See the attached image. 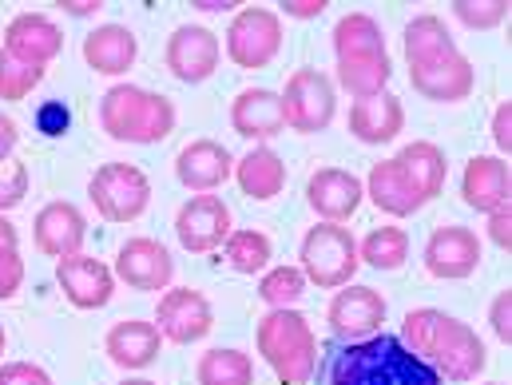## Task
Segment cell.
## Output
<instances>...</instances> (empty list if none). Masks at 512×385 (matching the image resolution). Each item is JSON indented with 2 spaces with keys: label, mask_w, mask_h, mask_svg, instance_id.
I'll use <instances>...</instances> for the list:
<instances>
[{
  "label": "cell",
  "mask_w": 512,
  "mask_h": 385,
  "mask_svg": "<svg viewBox=\"0 0 512 385\" xmlns=\"http://www.w3.org/2000/svg\"><path fill=\"white\" fill-rule=\"evenodd\" d=\"M489 385H501V382H489Z\"/></svg>",
  "instance_id": "cell-51"
},
{
  "label": "cell",
  "mask_w": 512,
  "mask_h": 385,
  "mask_svg": "<svg viewBox=\"0 0 512 385\" xmlns=\"http://www.w3.org/2000/svg\"><path fill=\"white\" fill-rule=\"evenodd\" d=\"M112 274L120 282H128L131 290H167L171 278H175V258L163 243L139 235V239H128L116 251V270Z\"/></svg>",
  "instance_id": "cell-18"
},
{
  "label": "cell",
  "mask_w": 512,
  "mask_h": 385,
  "mask_svg": "<svg viewBox=\"0 0 512 385\" xmlns=\"http://www.w3.org/2000/svg\"><path fill=\"white\" fill-rule=\"evenodd\" d=\"M28 183H32V179H28V167H24V163H12L8 171H0V215L24 203Z\"/></svg>",
  "instance_id": "cell-38"
},
{
  "label": "cell",
  "mask_w": 512,
  "mask_h": 385,
  "mask_svg": "<svg viewBox=\"0 0 512 385\" xmlns=\"http://www.w3.org/2000/svg\"><path fill=\"white\" fill-rule=\"evenodd\" d=\"M235 179H239L243 195H251L255 203H266V199L282 195V187H286V163H282L278 151H270L266 143H258L243 159H235Z\"/></svg>",
  "instance_id": "cell-29"
},
{
  "label": "cell",
  "mask_w": 512,
  "mask_h": 385,
  "mask_svg": "<svg viewBox=\"0 0 512 385\" xmlns=\"http://www.w3.org/2000/svg\"><path fill=\"white\" fill-rule=\"evenodd\" d=\"M401 346L409 354H417L421 362H429L449 382H477V374L489 366V350H485L481 334L469 322H461L437 306H421V310L405 314Z\"/></svg>",
  "instance_id": "cell-1"
},
{
  "label": "cell",
  "mask_w": 512,
  "mask_h": 385,
  "mask_svg": "<svg viewBox=\"0 0 512 385\" xmlns=\"http://www.w3.org/2000/svg\"><path fill=\"white\" fill-rule=\"evenodd\" d=\"M461 199L481 215L512 203V167L501 155H473L461 175Z\"/></svg>",
  "instance_id": "cell-20"
},
{
  "label": "cell",
  "mask_w": 512,
  "mask_h": 385,
  "mask_svg": "<svg viewBox=\"0 0 512 385\" xmlns=\"http://www.w3.org/2000/svg\"><path fill=\"white\" fill-rule=\"evenodd\" d=\"M338 385H437V374L401 342L374 334L358 342V350H346Z\"/></svg>",
  "instance_id": "cell-4"
},
{
  "label": "cell",
  "mask_w": 512,
  "mask_h": 385,
  "mask_svg": "<svg viewBox=\"0 0 512 385\" xmlns=\"http://www.w3.org/2000/svg\"><path fill=\"white\" fill-rule=\"evenodd\" d=\"M421 258H425V270H429L433 278L457 282V278L477 274V266H481V239H477V231L449 223V227H437V231L425 239Z\"/></svg>",
  "instance_id": "cell-13"
},
{
  "label": "cell",
  "mask_w": 512,
  "mask_h": 385,
  "mask_svg": "<svg viewBox=\"0 0 512 385\" xmlns=\"http://www.w3.org/2000/svg\"><path fill=\"white\" fill-rule=\"evenodd\" d=\"M282 12L290 20H314L326 12V0H282Z\"/></svg>",
  "instance_id": "cell-44"
},
{
  "label": "cell",
  "mask_w": 512,
  "mask_h": 385,
  "mask_svg": "<svg viewBox=\"0 0 512 385\" xmlns=\"http://www.w3.org/2000/svg\"><path fill=\"white\" fill-rule=\"evenodd\" d=\"M401 128H405V108H401V100L393 92H378L370 100H354V108H350V135L358 143L378 147V143L397 139Z\"/></svg>",
  "instance_id": "cell-26"
},
{
  "label": "cell",
  "mask_w": 512,
  "mask_h": 385,
  "mask_svg": "<svg viewBox=\"0 0 512 385\" xmlns=\"http://www.w3.org/2000/svg\"><path fill=\"white\" fill-rule=\"evenodd\" d=\"M223 251H227V262H231L239 274H262V270L270 266V258H274L270 239H266L262 231H255V227L231 231L227 243H223Z\"/></svg>",
  "instance_id": "cell-34"
},
{
  "label": "cell",
  "mask_w": 512,
  "mask_h": 385,
  "mask_svg": "<svg viewBox=\"0 0 512 385\" xmlns=\"http://www.w3.org/2000/svg\"><path fill=\"white\" fill-rule=\"evenodd\" d=\"M493 143H497V151L512 155V100L493 112Z\"/></svg>",
  "instance_id": "cell-43"
},
{
  "label": "cell",
  "mask_w": 512,
  "mask_h": 385,
  "mask_svg": "<svg viewBox=\"0 0 512 385\" xmlns=\"http://www.w3.org/2000/svg\"><path fill=\"white\" fill-rule=\"evenodd\" d=\"M24 282V258L16 247H0V302H8Z\"/></svg>",
  "instance_id": "cell-39"
},
{
  "label": "cell",
  "mask_w": 512,
  "mask_h": 385,
  "mask_svg": "<svg viewBox=\"0 0 512 385\" xmlns=\"http://www.w3.org/2000/svg\"><path fill=\"white\" fill-rule=\"evenodd\" d=\"M366 187V195H370V203L385 211V215H393V219H405V215H417L421 207H425V199L409 187V179L397 171V163L393 159H385V163H374L370 167V179L362 183Z\"/></svg>",
  "instance_id": "cell-28"
},
{
  "label": "cell",
  "mask_w": 512,
  "mask_h": 385,
  "mask_svg": "<svg viewBox=\"0 0 512 385\" xmlns=\"http://www.w3.org/2000/svg\"><path fill=\"white\" fill-rule=\"evenodd\" d=\"M0 48H4L8 56L24 60V64L48 68V64L60 56V48H64V32H60V24H56L52 16H44V12H20V16L8 20Z\"/></svg>",
  "instance_id": "cell-14"
},
{
  "label": "cell",
  "mask_w": 512,
  "mask_h": 385,
  "mask_svg": "<svg viewBox=\"0 0 512 385\" xmlns=\"http://www.w3.org/2000/svg\"><path fill=\"white\" fill-rule=\"evenodd\" d=\"M358 258L374 270H401L409 258V235L401 227H374L358 243Z\"/></svg>",
  "instance_id": "cell-33"
},
{
  "label": "cell",
  "mask_w": 512,
  "mask_h": 385,
  "mask_svg": "<svg viewBox=\"0 0 512 385\" xmlns=\"http://www.w3.org/2000/svg\"><path fill=\"white\" fill-rule=\"evenodd\" d=\"M60 8H64L68 16H96L104 4H100V0H64Z\"/></svg>",
  "instance_id": "cell-46"
},
{
  "label": "cell",
  "mask_w": 512,
  "mask_h": 385,
  "mask_svg": "<svg viewBox=\"0 0 512 385\" xmlns=\"http://www.w3.org/2000/svg\"><path fill=\"white\" fill-rule=\"evenodd\" d=\"M219 60H223V44L203 24H179L167 36L163 64H167V72L179 84H203V80H211L215 68H219Z\"/></svg>",
  "instance_id": "cell-9"
},
{
  "label": "cell",
  "mask_w": 512,
  "mask_h": 385,
  "mask_svg": "<svg viewBox=\"0 0 512 385\" xmlns=\"http://www.w3.org/2000/svg\"><path fill=\"white\" fill-rule=\"evenodd\" d=\"M255 346L262 362L278 374V382L306 385L314 378L318 366V338L306 322V314H298L294 306L286 310H270L255 330Z\"/></svg>",
  "instance_id": "cell-3"
},
{
  "label": "cell",
  "mask_w": 512,
  "mask_h": 385,
  "mask_svg": "<svg viewBox=\"0 0 512 385\" xmlns=\"http://www.w3.org/2000/svg\"><path fill=\"white\" fill-rule=\"evenodd\" d=\"M453 16L465 24V28H497L505 16H509V0H457L453 4Z\"/></svg>",
  "instance_id": "cell-37"
},
{
  "label": "cell",
  "mask_w": 512,
  "mask_h": 385,
  "mask_svg": "<svg viewBox=\"0 0 512 385\" xmlns=\"http://www.w3.org/2000/svg\"><path fill=\"white\" fill-rule=\"evenodd\" d=\"M362 199H366L362 179L342 167H322L306 183V203L322 223H346L362 207Z\"/></svg>",
  "instance_id": "cell-16"
},
{
  "label": "cell",
  "mask_w": 512,
  "mask_h": 385,
  "mask_svg": "<svg viewBox=\"0 0 512 385\" xmlns=\"http://www.w3.org/2000/svg\"><path fill=\"white\" fill-rule=\"evenodd\" d=\"M282 100V116H286V128L298 131V135H318L334 124V112H338V92H334V80L318 68H298L290 80H286V92L278 96Z\"/></svg>",
  "instance_id": "cell-6"
},
{
  "label": "cell",
  "mask_w": 512,
  "mask_h": 385,
  "mask_svg": "<svg viewBox=\"0 0 512 385\" xmlns=\"http://www.w3.org/2000/svg\"><path fill=\"white\" fill-rule=\"evenodd\" d=\"M0 385H52V378L32 362H8L0 366Z\"/></svg>",
  "instance_id": "cell-41"
},
{
  "label": "cell",
  "mask_w": 512,
  "mask_h": 385,
  "mask_svg": "<svg viewBox=\"0 0 512 385\" xmlns=\"http://www.w3.org/2000/svg\"><path fill=\"white\" fill-rule=\"evenodd\" d=\"M120 385H155V382H147V378H128V382H120Z\"/></svg>",
  "instance_id": "cell-49"
},
{
  "label": "cell",
  "mask_w": 512,
  "mask_h": 385,
  "mask_svg": "<svg viewBox=\"0 0 512 385\" xmlns=\"http://www.w3.org/2000/svg\"><path fill=\"white\" fill-rule=\"evenodd\" d=\"M334 80H338V88H346L354 100L378 96V92H385V84L393 80L389 52H378V56H342L338 68H334Z\"/></svg>",
  "instance_id": "cell-30"
},
{
  "label": "cell",
  "mask_w": 512,
  "mask_h": 385,
  "mask_svg": "<svg viewBox=\"0 0 512 385\" xmlns=\"http://www.w3.org/2000/svg\"><path fill=\"white\" fill-rule=\"evenodd\" d=\"M88 199L100 219L108 223H131L151 203V183L135 163H104L88 179Z\"/></svg>",
  "instance_id": "cell-7"
},
{
  "label": "cell",
  "mask_w": 512,
  "mask_h": 385,
  "mask_svg": "<svg viewBox=\"0 0 512 385\" xmlns=\"http://www.w3.org/2000/svg\"><path fill=\"white\" fill-rule=\"evenodd\" d=\"M231 207L219 195H191L175 215V239L191 255H207L231 235Z\"/></svg>",
  "instance_id": "cell-12"
},
{
  "label": "cell",
  "mask_w": 512,
  "mask_h": 385,
  "mask_svg": "<svg viewBox=\"0 0 512 385\" xmlns=\"http://www.w3.org/2000/svg\"><path fill=\"white\" fill-rule=\"evenodd\" d=\"M215 326V314H211V302L191 290V286H167L159 306H155V330L163 334V342H175V346H191L199 338H207Z\"/></svg>",
  "instance_id": "cell-10"
},
{
  "label": "cell",
  "mask_w": 512,
  "mask_h": 385,
  "mask_svg": "<svg viewBox=\"0 0 512 385\" xmlns=\"http://www.w3.org/2000/svg\"><path fill=\"white\" fill-rule=\"evenodd\" d=\"M56 282L64 290V298L76 310H100L112 302L116 294V274L92 255H72L56 262Z\"/></svg>",
  "instance_id": "cell-17"
},
{
  "label": "cell",
  "mask_w": 512,
  "mask_h": 385,
  "mask_svg": "<svg viewBox=\"0 0 512 385\" xmlns=\"http://www.w3.org/2000/svg\"><path fill=\"white\" fill-rule=\"evenodd\" d=\"M175 175L187 191L195 195H211L215 187H223L235 175V155L219 143V139H191L179 155H175Z\"/></svg>",
  "instance_id": "cell-19"
},
{
  "label": "cell",
  "mask_w": 512,
  "mask_h": 385,
  "mask_svg": "<svg viewBox=\"0 0 512 385\" xmlns=\"http://www.w3.org/2000/svg\"><path fill=\"white\" fill-rule=\"evenodd\" d=\"M282 52V16L270 12V8H243L235 12L231 28H227V56L255 72L266 68L274 56Z\"/></svg>",
  "instance_id": "cell-8"
},
{
  "label": "cell",
  "mask_w": 512,
  "mask_h": 385,
  "mask_svg": "<svg viewBox=\"0 0 512 385\" xmlns=\"http://www.w3.org/2000/svg\"><path fill=\"white\" fill-rule=\"evenodd\" d=\"M195 382L199 385H255V362L243 350H207L195 366Z\"/></svg>",
  "instance_id": "cell-32"
},
{
  "label": "cell",
  "mask_w": 512,
  "mask_h": 385,
  "mask_svg": "<svg viewBox=\"0 0 512 385\" xmlns=\"http://www.w3.org/2000/svg\"><path fill=\"white\" fill-rule=\"evenodd\" d=\"M489 326H493V334L509 346L512 342V290H501V294L493 298V306H489Z\"/></svg>",
  "instance_id": "cell-40"
},
{
  "label": "cell",
  "mask_w": 512,
  "mask_h": 385,
  "mask_svg": "<svg viewBox=\"0 0 512 385\" xmlns=\"http://www.w3.org/2000/svg\"><path fill=\"white\" fill-rule=\"evenodd\" d=\"M298 258H302V274L306 282L322 286V290H342L354 282L362 258H358V239L350 235V227L342 223H314L306 235H302V247H298Z\"/></svg>",
  "instance_id": "cell-5"
},
{
  "label": "cell",
  "mask_w": 512,
  "mask_h": 385,
  "mask_svg": "<svg viewBox=\"0 0 512 385\" xmlns=\"http://www.w3.org/2000/svg\"><path fill=\"white\" fill-rule=\"evenodd\" d=\"M159 350H163V334L155 330V322H143V318L116 322L104 338V354L120 370H147L159 358Z\"/></svg>",
  "instance_id": "cell-22"
},
{
  "label": "cell",
  "mask_w": 512,
  "mask_h": 385,
  "mask_svg": "<svg viewBox=\"0 0 512 385\" xmlns=\"http://www.w3.org/2000/svg\"><path fill=\"white\" fill-rule=\"evenodd\" d=\"M84 239H88V219H84V211L76 203L56 199V203L40 207V215L32 223V243H36L40 255L56 258V262L72 258L80 255Z\"/></svg>",
  "instance_id": "cell-15"
},
{
  "label": "cell",
  "mask_w": 512,
  "mask_h": 385,
  "mask_svg": "<svg viewBox=\"0 0 512 385\" xmlns=\"http://www.w3.org/2000/svg\"><path fill=\"white\" fill-rule=\"evenodd\" d=\"M453 52H461V48H457V40H453V32H449V24L441 16L421 12V16H413L405 24V60H409V72L413 68H425V64H437V60H445Z\"/></svg>",
  "instance_id": "cell-27"
},
{
  "label": "cell",
  "mask_w": 512,
  "mask_h": 385,
  "mask_svg": "<svg viewBox=\"0 0 512 385\" xmlns=\"http://www.w3.org/2000/svg\"><path fill=\"white\" fill-rule=\"evenodd\" d=\"M330 40H334L338 60L342 56H378V52H385V32L370 12H346L334 24V36Z\"/></svg>",
  "instance_id": "cell-31"
},
{
  "label": "cell",
  "mask_w": 512,
  "mask_h": 385,
  "mask_svg": "<svg viewBox=\"0 0 512 385\" xmlns=\"http://www.w3.org/2000/svg\"><path fill=\"white\" fill-rule=\"evenodd\" d=\"M195 8H199V12H231L235 0H195Z\"/></svg>",
  "instance_id": "cell-47"
},
{
  "label": "cell",
  "mask_w": 512,
  "mask_h": 385,
  "mask_svg": "<svg viewBox=\"0 0 512 385\" xmlns=\"http://www.w3.org/2000/svg\"><path fill=\"white\" fill-rule=\"evenodd\" d=\"M409 84L417 96H425L429 104H461L469 100L473 84H477V72L469 64V56L453 52L437 64H425V68H413L409 72Z\"/></svg>",
  "instance_id": "cell-21"
},
{
  "label": "cell",
  "mask_w": 512,
  "mask_h": 385,
  "mask_svg": "<svg viewBox=\"0 0 512 385\" xmlns=\"http://www.w3.org/2000/svg\"><path fill=\"white\" fill-rule=\"evenodd\" d=\"M302 294H306V274H302L298 266H270V270H262L258 298H262L270 310H286V306H294Z\"/></svg>",
  "instance_id": "cell-35"
},
{
  "label": "cell",
  "mask_w": 512,
  "mask_h": 385,
  "mask_svg": "<svg viewBox=\"0 0 512 385\" xmlns=\"http://www.w3.org/2000/svg\"><path fill=\"white\" fill-rule=\"evenodd\" d=\"M393 163H397V171L409 179V187H413L425 203L441 195L445 175H449V159H445V151H441L437 143L413 139V143H405V147L393 155Z\"/></svg>",
  "instance_id": "cell-25"
},
{
  "label": "cell",
  "mask_w": 512,
  "mask_h": 385,
  "mask_svg": "<svg viewBox=\"0 0 512 385\" xmlns=\"http://www.w3.org/2000/svg\"><path fill=\"white\" fill-rule=\"evenodd\" d=\"M385 314H389V306L382 294L374 286H354V282L342 286L326 306V322L342 342H366V338L382 334Z\"/></svg>",
  "instance_id": "cell-11"
},
{
  "label": "cell",
  "mask_w": 512,
  "mask_h": 385,
  "mask_svg": "<svg viewBox=\"0 0 512 385\" xmlns=\"http://www.w3.org/2000/svg\"><path fill=\"white\" fill-rule=\"evenodd\" d=\"M139 56V40L128 24H100L84 36V60L100 76H124Z\"/></svg>",
  "instance_id": "cell-24"
},
{
  "label": "cell",
  "mask_w": 512,
  "mask_h": 385,
  "mask_svg": "<svg viewBox=\"0 0 512 385\" xmlns=\"http://www.w3.org/2000/svg\"><path fill=\"white\" fill-rule=\"evenodd\" d=\"M231 128L239 131L243 139H251V143H266V139L282 135L286 131V116H282L278 92H270V88L239 92L235 104H231Z\"/></svg>",
  "instance_id": "cell-23"
},
{
  "label": "cell",
  "mask_w": 512,
  "mask_h": 385,
  "mask_svg": "<svg viewBox=\"0 0 512 385\" xmlns=\"http://www.w3.org/2000/svg\"><path fill=\"white\" fill-rule=\"evenodd\" d=\"M4 346H8V338H4V326H0V354H4Z\"/></svg>",
  "instance_id": "cell-50"
},
{
  "label": "cell",
  "mask_w": 512,
  "mask_h": 385,
  "mask_svg": "<svg viewBox=\"0 0 512 385\" xmlns=\"http://www.w3.org/2000/svg\"><path fill=\"white\" fill-rule=\"evenodd\" d=\"M40 80H44V68L24 64L0 48V100H24Z\"/></svg>",
  "instance_id": "cell-36"
},
{
  "label": "cell",
  "mask_w": 512,
  "mask_h": 385,
  "mask_svg": "<svg viewBox=\"0 0 512 385\" xmlns=\"http://www.w3.org/2000/svg\"><path fill=\"white\" fill-rule=\"evenodd\" d=\"M16 139H20V131H16V124H12V116L0 112V163L16 151Z\"/></svg>",
  "instance_id": "cell-45"
},
{
  "label": "cell",
  "mask_w": 512,
  "mask_h": 385,
  "mask_svg": "<svg viewBox=\"0 0 512 385\" xmlns=\"http://www.w3.org/2000/svg\"><path fill=\"white\" fill-rule=\"evenodd\" d=\"M100 128L116 143H163L175 131V104L139 84H116L100 96Z\"/></svg>",
  "instance_id": "cell-2"
},
{
  "label": "cell",
  "mask_w": 512,
  "mask_h": 385,
  "mask_svg": "<svg viewBox=\"0 0 512 385\" xmlns=\"http://www.w3.org/2000/svg\"><path fill=\"white\" fill-rule=\"evenodd\" d=\"M489 243H497L501 251H509L512 247V203L497 207V211H489Z\"/></svg>",
  "instance_id": "cell-42"
},
{
  "label": "cell",
  "mask_w": 512,
  "mask_h": 385,
  "mask_svg": "<svg viewBox=\"0 0 512 385\" xmlns=\"http://www.w3.org/2000/svg\"><path fill=\"white\" fill-rule=\"evenodd\" d=\"M0 247H16V227L0 215Z\"/></svg>",
  "instance_id": "cell-48"
}]
</instances>
